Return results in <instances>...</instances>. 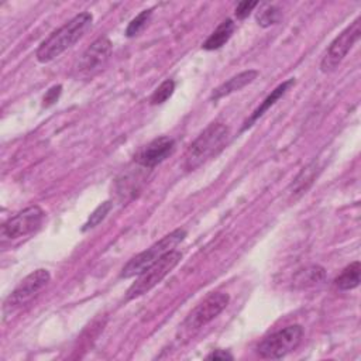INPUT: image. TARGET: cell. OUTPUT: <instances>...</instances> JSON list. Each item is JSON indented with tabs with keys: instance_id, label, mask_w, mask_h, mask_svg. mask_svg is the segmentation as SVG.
I'll list each match as a JSON object with an SVG mask.
<instances>
[{
	"instance_id": "15",
	"label": "cell",
	"mask_w": 361,
	"mask_h": 361,
	"mask_svg": "<svg viewBox=\"0 0 361 361\" xmlns=\"http://www.w3.org/2000/svg\"><path fill=\"white\" fill-rule=\"evenodd\" d=\"M326 278V271L320 265H310L296 272L293 276V285L296 288H309L320 283Z\"/></svg>"
},
{
	"instance_id": "4",
	"label": "cell",
	"mask_w": 361,
	"mask_h": 361,
	"mask_svg": "<svg viewBox=\"0 0 361 361\" xmlns=\"http://www.w3.org/2000/svg\"><path fill=\"white\" fill-rule=\"evenodd\" d=\"M180 259L182 254L176 250H171L169 252L162 255L157 262H154L151 267H148L144 272L138 275L135 282H133L131 286L127 289L126 298L128 300L135 299L151 290L178 265Z\"/></svg>"
},
{
	"instance_id": "14",
	"label": "cell",
	"mask_w": 361,
	"mask_h": 361,
	"mask_svg": "<svg viewBox=\"0 0 361 361\" xmlns=\"http://www.w3.org/2000/svg\"><path fill=\"white\" fill-rule=\"evenodd\" d=\"M234 28H235V24L233 23L231 18H227V20L221 21L217 25V28L209 35V38L203 42L202 48L206 49V51H214V49L221 48L230 39V37L233 35Z\"/></svg>"
},
{
	"instance_id": "8",
	"label": "cell",
	"mask_w": 361,
	"mask_h": 361,
	"mask_svg": "<svg viewBox=\"0 0 361 361\" xmlns=\"http://www.w3.org/2000/svg\"><path fill=\"white\" fill-rule=\"evenodd\" d=\"M111 54V42L107 37L94 39L80 55L73 66V76L79 79H92L107 63Z\"/></svg>"
},
{
	"instance_id": "23",
	"label": "cell",
	"mask_w": 361,
	"mask_h": 361,
	"mask_svg": "<svg viewBox=\"0 0 361 361\" xmlns=\"http://www.w3.org/2000/svg\"><path fill=\"white\" fill-rule=\"evenodd\" d=\"M206 358L207 360H221V361H224V360H233V355L230 353H227L226 350H216V351L210 353Z\"/></svg>"
},
{
	"instance_id": "22",
	"label": "cell",
	"mask_w": 361,
	"mask_h": 361,
	"mask_svg": "<svg viewBox=\"0 0 361 361\" xmlns=\"http://www.w3.org/2000/svg\"><path fill=\"white\" fill-rule=\"evenodd\" d=\"M61 90H62V86H61V85L51 87V89L45 93V96H44V99H42V106H44V107H48V106L54 104V103L58 100V97H59V94H61Z\"/></svg>"
},
{
	"instance_id": "6",
	"label": "cell",
	"mask_w": 361,
	"mask_h": 361,
	"mask_svg": "<svg viewBox=\"0 0 361 361\" xmlns=\"http://www.w3.org/2000/svg\"><path fill=\"white\" fill-rule=\"evenodd\" d=\"M303 329L300 324H290L265 337L257 347L261 358L278 360L292 353L302 341Z\"/></svg>"
},
{
	"instance_id": "3",
	"label": "cell",
	"mask_w": 361,
	"mask_h": 361,
	"mask_svg": "<svg viewBox=\"0 0 361 361\" xmlns=\"http://www.w3.org/2000/svg\"><path fill=\"white\" fill-rule=\"evenodd\" d=\"M186 237V231L183 228H176L171 231L169 234L164 235L159 241L152 244L145 251L137 254L133 257L121 269L120 278H131L135 275H140L144 272L148 267H151L154 262H157L162 255L173 250L183 238Z\"/></svg>"
},
{
	"instance_id": "11",
	"label": "cell",
	"mask_w": 361,
	"mask_h": 361,
	"mask_svg": "<svg viewBox=\"0 0 361 361\" xmlns=\"http://www.w3.org/2000/svg\"><path fill=\"white\" fill-rule=\"evenodd\" d=\"M175 149V141L171 137H158L141 147L134 155V161L144 168H154L165 161Z\"/></svg>"
},
{
	"instance_id": "18",
	"label": "cell",
	"mask_w": 361,
	"mask_h": 361,
	"mask_svg": "<svg viewBox=\"0 0 361 361\" xmlns=\"http://www.w3.org/2000/svg\"><path fill=\"white\" fill-rule=\"evenodd\" d=\"M175 90V82L172 79L164 80L152 93L151 96V104H162L166 102Z\"/></svg>"
},
{
	"instance_id": "1",
	"label": "cell",
	"mask_w": 361,
	"mask_h": 361,
	"mask_svg": "<svg viewBox=\"0 0 361 361\" xmlns=\"http://www.w3.org/2000/svg\"><path fill=\"white\" fill-rule=\"evenodd\" d=\"M92 21L93 17L89 11L76 14L41 42L35 52L37 61L41 63H48L58 58L85 35V32L92 27Z\"/></svg>"
},
{
	"instance_id": "10",
	"label": "cell",
	"mask_w": 361,
	"mask_h": 361,
	"mask_svg": "<svg viewBox=\"0 0 361 361\" xmlns=\"http://www.w3.org/2000/svg\"><path fill=\"white\" fill-rule=\"evenodd\" d=\"M44 210L39 206H28L3 223L0 234L3 241L18 240L37 231L44 220Z\"/></svg>"
},
{
	"instance_id": "20",
	"label": "cell",
	"mask_w": 361,
	"mask_h": 361,
	"mask_svg": "<svg viewBox=\"0 0 361 361\" xmlns=\"http://www.w3.org/2000/svg\"><path fill=\"white\" fill-rule=\"evenodd\" d=\"M151 14H152V8H148V10L141 11L137 17H134V18L130 21V24L127 25L126 35H127V37H134V35H137V34L145 27V24L148 23Z\"/></svg>"
},
{
	"instance_id": "16",
	"label": "cell",
	"mask_w": 361,
	"mask_h": 361,
	"mask_svg": "<svg viewBox=\"0 0 361 361\" xmlns=\"http://www.w3.org/2000/svg\"><path fill=\"white\" fill-rule=\"evenodd\" d=\"M360 272H361V264L358 261H354L350 265H347L338 274V276H336L334 285L340 290L354 289V288H357L360 285Z\"/></svg>"
},
{
	"instance_id": "9",
	"label": "cell",
	"mask_w": 361,
	"mask_h": 361,
	"mask_svg": "<svg viewBox=\"0 0 361 361\" xmlns=\"http://www.w3.org/2000/svg\"><path fill=\"white\" fill-rule=\"evenodd\" d=\"M361 35V20L355 18L345 30H343L329 45L326 49L322 62L320 69L322 72H333L341 61L345 58L348 51L354 47V44L360 39Z\"/></svg>"
},
{
	"instance_id": "5",
	"label": "cell",
	"mask_w": 361,
	"mask_h": 361,
	"mask_svg": "<svg viewBox=\"0 0 361 361\" xmlns=\"http://www.w3.org/2000/svg\"><path fill=\"white\" fill-rule=\"evenodd\" d=\"M230 296L223 292L209 293L185 319L182 323V334L190 336L217 317L228 305Z\"/></svg>"
},
{
	"instance_id": "21",
	"label": "cell",
	"mask_w": 361,
	"mask_h": 361,
	"mask_svg": "<svg viewBox=\"0 0 361 361\" xmlns=\"http://www.w3.org/2000/svg\"><path fill=\"white\" fill-rule=\"evenodd\" d=\"M258 6V1H240L235 7V16L238 20H244L245 17H248V14L254 10V7Z\"/></svg>"
},
{
	"instance_id": "17",
	"label": "cell",
	"mask_w": 361,
	"mask_h": 361,
	"mask_svg": "<svg viewBox=\"0 0 361 361\" xmlns=\"http://www.w3.org/2000/svg\"><path fill=\"white\" fill-rule=\"evenodd\" d=\"M281 17H282V11L279 10V7L274 4H262V7L259 8V11H257V16H255L258 24L264 28L278 24Z\"/></svg>"
},
{
	"instance_id": "19",
	"label": "cell",
	"mask_w": 361,
	"mask_h": 361,
	"mask_svg": "<svg viewBox=\"0 0 361 361\" xmlns=\"http://www.w3.org/2000/svg\"><path fill=\"white\" fill-rule=\"evenodd\" d=\"M111 210V202H103L102 204H99L93 212H92V214L89 216V219H87V221L83 224V227H82V231H86V230H89V228H93V227H96L107 214H109V212Z\"/></svg>"
},
{
	"instance_id": "2",
	"label": "cell",
	"mask_w": 361,
	"mask_h": 361,
	"mask_svg": "<svg viewBox=\"0 0 361 361\" xmlns=\"http://www.w3.org/2000/svg\"><path fill=\"white\" fill-rule=\"evenodd\" d=\"M228 138V127L223 123L209 124L189 145L185 154L183 166L186 171H193L216 155Z\"/></svg>"
},
{
	"instance_id": "13",
	"label": "cell",
	"mask_w": 361,
	"mask_h": 361,
	"mask_svg": "<svg viewBox=\"0 0 361 361\" xmlns=\"http://www.w3.org/2000/svg\"><path fill=\"white\" fill-rule=\"evenodd\" d=\"M293 85H295V79H293V78H290V79L282 82L281 85H278V86L262 100V103L254 110V113L250 116V118L245 120V123H244V126H243V130L250 128V127H251L267 110H269V107H272Z\"/></svg>"
},
{
	"instance_id": "7",
	"label": "cell",
	"mask_w": 361,
	"mask_h": 361,
	"mask_svg": "<svg viewBox=\"0 0 361 361\" xmlns=\"http://www.w3.org/2000/svg\"><path fill=\"white\" fill-rule=\"evenodd\" d=\"M51 279V275L47 269H35L30 275H27L17 288L7 296V299L3 303V314L8 316L13 312L21 309L27 303H30L38 292L48 285Z\"/></svg>"
},
{
	"instance_id": "12",
	"label": "cell",
	"mask_w": 361,
	"mask_h": 361,
	"mask_svg": "<svg viewBox=\"0 0 361 361\" xmlns=\"http://www.w3.org/2000/svg\"><path fill=\"white\" fill-rule=\"evenodd\" d=\"M258 76V72L255 69H248V71H244V72H240L237 73L235 76L230 78L228 80H226L224 83H221L220 86H217L210 99L212 100H220L221 97H226L234 92H238L240 89L245 87L247 85H250L251 82H254V79Z\"/></svg>"
}]
</instances>
